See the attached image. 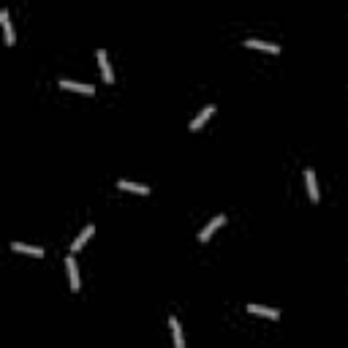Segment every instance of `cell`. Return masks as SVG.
I'll return each instance as SVG.
<instances>
[{"mask_svg": "<svg viewBox=\"0 0 348 348\" xmlns=\"http://www.w3.org/2000/svg\"><path fill=\"white\" fill-rule=\"evenodd\" d=\"M223 223H226V215H218V218H212V220H210V226H204L201 231H199V242H210V237L215 234V231H218V228L223 226Z\"/></svg>", "mask_w": 348, "mask_h": 348, "instance_id": "cell-1", "label": "cell"}, {"mask_svg": "<svg viewBox=\"0 0 348 348\" xmlns=\"http://www.w3.org/2000/svg\"><path fill=\"white\" fill-rule=\"evenodd\" d=\"M305 185H307V196H310V201H318V183H315V171L307 166L305 169Z\"/></svg>", "mask_w": 348, "mask_h": 348, "instance_id": "cell-2", "label": "cell"}, {"mask_svg": "<svg viewBox=\"0 0 348 348\" xmlns=\"http://www.w3.org/2000/svg\"><path fill=\"white\" fill-rule=\"evenodd\" d=\"M98 66H101V74H104V82L112 84L114 82V71H112V66H109V54L104 49H98Z\"/></svg>", "mask_w": 348, "mask_h": 348, "instance_id": "cell-3", "label": "cell"}, {"mask_svg": "<svg viewBox=\"0 0 348 348\" xmlns=\"http://www.w3.org/2000/svg\"><path fill=\"white\" fill-rule=\"evenodd\" d=\"M66 270H68V280H71V291H79V270H76V258L74 256H66Z\"/></svg>", "mask_w": 348, "mask_h": 348, "instance_id": "cell-4", "label": "cell"}, {"mask_svg": "<svg viewBox=\"0 0 348 348\" xmlns=\"http://www.w3.org/2000/svg\"><path fill=\"white\" fill-rule=\"evenodd\" d=\"M60 87H63V90L84 93V96H93V93H96V87H93V84H79V82H71V79H60Z\"/></svg>", "mask_w": 348, "mask_h": 348, "instance_id": "cell-5", "label": "cell"}, {"mask_svg": "<svg viewBox=\"0 0 348 348\" xmlns=\"http://www.w3.org/2000/svg\"><path fill=\"white\" fill-rule=\"evenodd\" d=\"M245 46H248V49L270 52V54H278V52H280V46H278V44H267V41H258V38H248V41H245Z\"/></svg>", "mask_w": 348, "mask_h": 348, "instance_id": "cell-6", "label": "cell"}, {"mask_svg": "<svg viewBox=\"0 0 348 348\" xmlns=\"http://www.w3.org/2000/svg\"><path fill=\"white\" fill-rule=\"evenodd\" d=\"M93 231H96V226H93V223H90V226H84V228H82V234H79L76 240H74V245H71V253L82 250V248H84V242L93 237Z\"/></svg>", "mask_w": 348, "mask_h": 348, "instance_id": "cell-7", "label": "cell"}, {"mask_svg": "<svg viewBox=\"0 0 348 348\" xmlns=\"http://www.w3.org/2000/svg\"><path fill=\"white\" fill-rule=\"evenodd\" d=\"M212 112H215V106H212V104H210V106H204L201 112H199V117H193V120H191V125H188V128H191V131H199L201 125L210 120V114H212Z\"/></svg>", "mask_w": 348, "mask_h": 348, "instance_id": "cell-8", "label": "cell"}, {"mask_svg": "<svg viewBox=\"0 0 348 348\" xmlns=\"http://www.w3.org/2000/svg\"><path fill=\"white\" fill-rule=\"evenodd\" d=\"M169 327H171V337H174V348H185V337H183V329H180V321L174 318H169Z\"/></svg>", "mask_w": 348, "mask_h": 348, "instance_id": "cell-9", "label": "cell"}, {"mask_svg": "<svg viewBox=\"0 0 348 348\" xmlns=\"http://www.w3.org/2000/svg\"><path fill=\"white\" fill-rule=\"evenodd\" d=\"M120 191H131V193H139V196H147L150 188L147 185H139V183H131V180H120Z\"/></svg>", "mask_w": 348, "mask_h": 348, "instance_id": "cell-10", "label": "cell"}, {"mask_svg": "<svg viewBox=\"0 0 348 348\" xmlns=\"http://www.w3.org/2000/svg\"><path fill=\"white\" fill-rule=\"evenodd\" d=\"M0 22H3V33H6V44H14V27H11V22H9V11H0Z\"/></svg>", "mask_w": 348, "mask_h": 348, "instance_id": "cell-11", "label": "cell"}, {"mask_svg": "<svg viewBox=\"0 0 348 348\" xmlns=\"http://www.w3.org/2000/svg\"><path fill=\"white\" fill-rule=\"evenodd\" d=\"M248 310L253 315H264V318H280L278 310H272V307H261V305H248Z\"/></svg>", "mask_w": 348, "mask_h": 348, "instance_id": "cell-12", "label": "cell"}, {"mask_svg": "<svg viewBox=\"0 0 348 348\" xmlns=\"http://www.w3.org/2000/svg\"><path fill=\"white\" fill-rule=\"evenodd\" d=\"M11 250L27 253V256H44V248H33V245H22V242H11Z\"/></svg>", "mask_w": 348, "mask_h": 348, "instance_id": "cell-13", "label": "cell"}]
</instances>
